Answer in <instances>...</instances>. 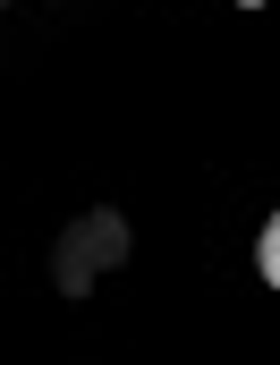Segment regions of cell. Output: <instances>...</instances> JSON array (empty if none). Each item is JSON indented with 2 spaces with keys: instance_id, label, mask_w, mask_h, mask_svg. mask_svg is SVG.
I'll return each instance as SVG.
<instances>
[{
  "instance_id": "3",
  "label": "cell",
  "mask_w": 280,
  "mask_h": 365,
  "mask_svg": "<svg viewBox=\"0 0 280 365\" xmlns=\"http://www.w3.org/2000/svg\"><path fill=\"white\" fill-rule=\"evenodd\" d=\"M238 9H264V0H238Z\"/></svg>"
},
{
  "instance_id": "1",
  "label": "cell",
  "mask_w": 280,
  "mask_h": 365,
  "mask_svg": "<svg viewBox=\"0 0 280 365\" xmlns=\"http://www.w3.org/2000/svg\"><path fill=\"white\" fill-rule=\"evenodd\" d=\"M128 255V230H119V212H85L68 238H60V289H85L93 272H110Z\"/></svg>"
},
{
  "instance_id": "2",
  "label": "cell",
  "mask_w": 280,
  "mask_h": 365,
  "mask_svg": "<svg viewBox=\"0 0 280 365\" xmlns=\"http://www.w3.org/2000/svg\"><path fill=\"white\" fill-rule=\"evenodd\" d=\"M255 264H264V280L280 289V212H272V230H264V247H255Z\"/></svg>"
}]
</instances>
